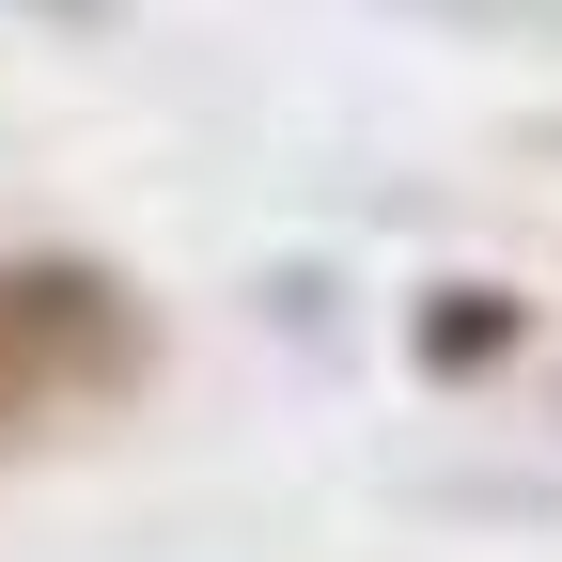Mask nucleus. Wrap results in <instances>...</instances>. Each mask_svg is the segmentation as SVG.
Listing matches in <instances>:
<instances>
[{
	"label": "nucleus",
	"instance_id": "7ed1b4c3",
	"mask_svg": "<svg viewBox=\"0 0 562 562\" xmlns=\"http://www.w3.org/2000/svg\"><path fill=\"white\" fill-rule=\"evenodd\" d=\"M16 16H63V32H110L125 0H16Z\"/></svg>",
	"mask_w": 562,
	"mask_h": 562
},
{
	"label": "nucleus",
	"instance_id": "f03ea898",
	"mask_svg": "<svg viewBox=\"0 0 562 562\" xmlns=\"http://www.w3.org/2000/svg\"><path fill=\"white\" fill-rule=\"evenodd\" d=\"M501 344H516V297H501V281H453V297L422 313V360H438V375H484Z\"/></svg>",
	"mask_w": 562,
	"mask_h": 562
},
{
	"label": "nucleus",
	"instance_id": "f257e3e1",
	"mask_svg": "<svg viewBox=\"0 0 562 562\" xmlns=\"http://www.w3.org/2000/svg\"><path fill=\"white\" fill-rule=\"evenodd\" d=\"M140 360H157V313H140L125 266H94V250H0V438L125 406Z\"/></svg>",
	"mask_w": 562,
	"mask_h": 562
}]
</instances>
